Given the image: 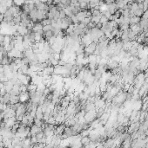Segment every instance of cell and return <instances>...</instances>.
Listing matches in <instances>:
<instances>
[{
	"mask_svg": "<svg viewBox=\"0 0 148 148\" xmlns=\"http://www.w3.org/2000/svg\"><path fill=\"white\" fill-rule=\"evenodd\" d=\"M71 18H72V20H73V24H78V23H79V21L77 20V17H76V15H72L71 16Z\"/></svg>",
	"mask_w": 148,
	"mask_h": 148,
	"instance_id": "cell-32",
	"label": "cell"
},
{
	"mask_svg": "<svg viewBox=\"0 0 148 148\" xmlns=\"http://www.w3.org/2000/svg\"><path fill=\"white\" fill-rule=\"evenodd\" d=\"M23 141V147H31V137H26Z\"/></svg>",
	"mask_w": 148,
	"mask_h": 148,
	"instance_id": "cell-16",
	"label": "cell"
},
{
	"mask_svg": "<svg viewBox=\"0 0 148 148\" xmlns=\"http://www.w3.org/2000/svg\"><path fill=\"white\" fill-rule=\"evenodd\" d=\"M59 16H60V19H64L65 17H66V12H65L64 9L59 10Z\"/></svg>",
	"mask_w": 148,
	"mask_h": 148,
	"instance_id": "cell-31",
	"label": "cell"
},
{
	"mask_svg": "<svg viewBox=\"0 0 148 148\" xmlns=\"http://www.w3.org/2000/svg\"><path fill=\"white\" fill-rule=\"evenodd\" d=\"M3 67H0V75H3Z\"/></svg>",
	"mask_w": 148,
	"mask_h": 148,
	"instance_id": "cell-37",
	"label": "cell"
},
{
	"mask_svg": "<svg viewBox=\"0 0 148 148\" xmlns=\"http://www.w3.org/2000/svg\"><path fill=\"white\" fill-rule=\"evenodd\" d=\"M117 2H119V1H123V0H116Z\"/></svg>",
	"mask_w": 148,
	"mask_h": 148,
	"instance_id": "cell-42",
	"label": "cell"
},
{
	"mask_svg": "<svg viewBox=\"0 0 148 148\" xmlns=\"http://www.w3.org/2000/svg\"><path fill=\"white\" fill-rule=\"evenodd\" d=\"M107 10H109V12H110L112 15H113V14L119 10L117 7V4H116V2H112V3H108V4H107Z\"/></svg>",
	"mask_w": 148,
	"mask_h": 148,
	"instance_id": "cell-9",
	"label": "cell"
},
{
	"mask_svg": "<svg viewBox=\"0 0 148 148\" xmlns=\"http://www.w3.org/2000/svg\"><path fill=\"white\" fill-rule=\"evenodd\" d=\"M24 3H25V1H24V0H13L14 4L17 5V6H19V7L22 6Z\"/></svg>",
	"mask_w": 148,
	"mask_h": 148,
	"instance_id": "cell-21",
	"label": "cell"
},
{
	"mask_svg": "<svg viewBox=\"0 0 148 148\" xmlns=\"http://www.w3.org/2000/svg\"><path fill=\"white\" fill-rule=\"evenodd\" d=\"M66 124L65 123H61V124H59L58 126H55V130H54V133H55V134L57 135H61L63 133H64V130L65 128H66Z\"/></svg>",
	"mask_w": 148,
	"mask_h": 148,
	"instance_id": "cell-10",
	"label": "cell"
},
{
	"mask_svg": "<svg viewBox=\"0 0 148 148\" xmlns=\"http://www.w3.org/2000/svg\"><path fill=\"white\" fill-rule=\"evenodd\" d=\"M142 103H143V102H142L140 100H136V101H134L133 103V107H132V108H133V110H141Z\"/></svg>",
	"mask_w": 148,
	"mask_h": 148,
	"instance_id": "cell-14",
	"label": "cell"
},
{
	"mask_svg": "<svg viewBox=\"0 0 148 148\" xmlns=\"http://www.w3.org/2000/svg\"><path fill=\"white\" fill-rule=\"evenodd\" d=\"M90 22H91V17H85V18H84V20H83L82 22H80V23H83V24L86 26Z\"/></svg>",
	"mask_w": 148,
	"mask_h": 148,
	"instance_id": "cell-33",
	"label": "cell"
},
{
	"mask_svg": "<svg viewBox=\"0 0 148 148\" xmlns=\"http://www.w3.org/2000/svg\"><path fill=\"white\" fill-rule=\"evenodd\" d=\"M45 123H48V124H52V125H55L56 124L55 117H54V116H51V117L49 118V119Z\"/></svg>",
	"mask_w": 148,
	"mask_h": 148,
	"instance_id": "cell-25",
	"label": "cell"
},
{
	"mask_svg": "<svg viewBox=\"0 0 148 148\" xmlns=\"http://www.w3.org/2000/svg\"><path fill=\"white\" fill-rule=\"evenodd\" d=\"M92 38L91 37V36H90L89 34H84V36H81V41L80 43H82L83 45H84V47L85 46H88L89 44H91V43H92Z\"/></svg>",
	"mask_w": 148,
	"mask_h": 148,
	"instance_id": "cell-5",
	"label": "cell"
},
{
	"mask_svg": "<svg viewBox=\"0 0 148 148\" xmlns=\"http://www.w3.org/2000/svg\"><path fill=\"white\" fill-rule=\"evenodd\" d=\"M13 86H14V84L12 83L11 81H10V80L7 81L6 82H4V83H3V88H4V89L6 90L7 93H10V91H11Z\"/></svg>",
	"mask_w": 148,
	"mask_h": 148,
	"instance_id": "cell-13",
	"label": "cell"
},
{
	"mask_svg": "<svg viewBox=\"0 0 148 148\" xmlns=\"http://www.w3.org/2000/svg\"><path fill=\"white\" fill-rule=\"evenodd\" d=\"M97 113L98 111L96 109H93V110L88 111V112H85L84 114V120L87 124H90L92 120H94L95 119H97Z\"/></svg>",
	"mask_w": 148,
	"mask_h": 148,
	"instance_id": "cell-2",
	"label": "cell"
},
{
	"mask_svg": "<svg viewBox=\"0 0 148 148\" xmlns=\"http://www.w3.org/2000/svg\"><path fill=\"white\" fill-rule=\"evenodd\" d=\"M127 97V92H125L123 90H120L114 97L112 99V103L119 104V105H122L125 101L126 100Z\"/></svg>",
	"mask_w": 148,
	"mask_h": 148,
	"instance_id": "cell-1",
	"label": "cell"
},
{
	"mask_svg": "<svg viewBox=\"0 0 148 148\" xmlns=\"http://www.w3.org/2000/svg\"><path fill=\"white\" fill-rule=\"evenodd\" d=\"M3 39H4V35L2 34L1 32H0V43H2L3 42Z\"/></svg>",
	"mask_w": 148,
	"mask_h": 148,
	"instance_id": "cell-35",
	"label": "cell"
},
{
	"mask_svg": "<svg viewBox=\"0 0 148 148\" xmlns=\"http://www.w3.org/2000/svg\"><path fill=\"white\" fill-rule=\"evenodd\" d=\"M145 134L147 135V136H148V129H147V130L145 131Z\"/></svg>",
	"mask_w": 148,
	"mask_h": 148,
	"instance_id": "cell-40",
	"label": "cell"
},
{
	"mask_svg": "<svg viewBox=\"0 0 148 148\" xmlns=\"http://www.w3.org/2000/svg\"><path fill=\"white\" fill-rule=\"evenodd\" d=\"M91 11V16L93 17H100L102 15V12L99 10H96V9H90Z\"/></svg>",
	"mask_w": 148,
	"mask_h": 148,
	"instance_id": "cell-20",
	"label": "cell"
},
{
	"mask_svg": "<svg viewBox=\"0 0 148 148\" xmlns=\"http://www.w3.org/2000/svg\"><path fill=\"white\" fill-rule=\"evenodd\" d=\"M51 113L49 112H45L44 113V116H43V120L45 121V122H46L47 120L49 119V118L51 117Z\"/></svg>",
	"mask_w": 148,
	"mask_h": 148,
	"instance_id": "cell-23",
	"label": "cell"
},
{
	"mask_svg": "<svg viewBox=\"0 0 148 148\" xmlns=\"http://www.w3.org/2000/svg\"><path fill=\"white\" fill-rule=\"evenodd\" d=\"M141 20V17H137V16H133L130 18V24H139Z\"/></svg>",
	"mask_w": 148,
	"mask_h": 148,
	"instance_id": "cell-17",
	"label": "cell"
},
{
	"mask_svg": "<svg viewBox=\"0 0 148 148\" xmlns=\"http://www.w3.org/2000/svg\"><path fill=\"white\" fill-rule=\"evenodd\" d=\"M140 124H141L140 121H136V122L130 123L129 126H128V130H127L128 133H133V132H137L139 129H140Z\"/></svg>",
	"mask_w": 148,
	"mask_h": 148,
	"instance_id": "cell-3",
	"label": "cell"
},
{
	"mask_svg": "<svg viewBox=\"0 0 148 148\" xmlns=\"http://www.w3.org/2000/svg\"><path fill=\"white\" fill-rule=\"evenodd\" d=\"M40 2H42V3H47L48 2V0H39Z\"/></svg>",
	"mask_w": 148,
	"mask_h": 148,
	"instance_id": "cell-39",
	"label": "cell"
},
{
	"mask_svg": "<svg viewBox=\"0 0 148 148\" xmlns=\"http://www.w3.org/2000/svg\"><path fill=\"white\" fill-rule=\"evenodd\" d=\"M41 23H42V24H43V25H46V24H52V20H50V19H48V18H45V19H44V20H42Z\"/></svg>",
	"mask_w": 148,
	"mask_h": 148,
	"instance_id": "cell-30",
	"label": "cell"
},
{
	"mask_svg": "<svg viewBox=\"0 0 148 148\" xmlns=\"http://www.w3.org/2000/svg\"><path fill=\"white\" fill-rule=\"evenodd\" d=\"M0 67H3V64H2V61L0 60Z\"/></svg>",
	"mask_w": 148,
	"mask_h": 148,
	"instance_id": "cell-41",
	"label": "cell"
},
{
	"mask_svg": "<svg viewBox=\"0 0 148 148\" xmlns=\"http://www.w3.org/2000/svg\"><path fill=\"white\" fill-rule=\"evenodd\" d=\"M24 1H25V2H27V1H30V0H24Z\"/></svg>",
	"mask_w": 148,
	"mask_h": 148,
	"instance_id": "cell-43",
	"label": "cell"
},
{
	"mask_svg": "<svg viewBox=\"0 0 148 148\" xmlns=\"http://www.w3.org/2000/svg\"><path fill=\"white\" fill-rule=\"evenodd\" d=\"M52 30V24H46V25H44L43 27V31L44 32H46V31H50Z\"/></svg>",
	"mask_w": 148,
	"mask_h": 148,
	"instance_id": "cell-24",
	"label": "cell"
},
{
	"mask_svg": "<svg viewBox=\"0 0 148 148\" xmlns=\"http://www.w3.org/2000/svg\"><path fill=\"white\" fill-rule=\"evenodd\" d=\"M96 27L98 28V29H101L102 27V24L100 22H98V24H96Z\"/></svg>",
	"mask_w": 148,
	"mask_h": 148,
	"instance_id": "cell-36",
	"label": "cell"
},
{
	"mask_svg": "<svg viewBox=\"0 0 148 148\" xmlns=\"http://www.w3.org/2000/svg\"><path fill=\"white\" fill-rule=\"evenodd\" d=\"M108 17H105L104 14H102L101 16H100V20H99V22L101 23V24H105V23H106V22H108Z\"/></svg>",
	"mask_w": 148,
	"mask_h": 148,
	"instance_id": "cell-26",
	"label": "cell"
},
{
	"mask_svg": "<svg viewBox=\"0 0 148 148\" xmlns=\"http://www.w3.org/2000/svg\"><path fill=\"white\" fill-rule=\"evenodd\" d=\"M43 27H44V25L42 24L41 22H36V23H34V25H33L31 30H32L33 32H39V33L44 34Z\"/></svg>",
	"mask_w": 148,
	"mask_h": 148,
	"instance_id": "cell-7",
	"label": "cell"
},
{
	"mask_svg": "<svg viewBox=\"0 0 148 148\" xmlns=\"http://www.w3.org/2000/svg\"><path fill=\"white\" fill-rule=\"evenodd\" d=\"M144 34H145V36H146V37H148V28H147V30L144 32Z\"/></svg>",
	"mask_w": 148,
	"mask_h": 148,
	"instance_id": "cell-38",
	"label": "cell"
},
{
	"mask_svg": "<svg viewBox=\"0 0 148 148\" xmlns=\"http://www.w3.org/2000/svg\"><path fill=\"white\" fill-rule=\"evenodd\" d=\"M52 36H54L53 33H52V30L50 31H46V32H44V39L46 42H48L50 40V38L52 37Z\"/></svg>",
	"mask_w": 148,
	"mask_h": 148,
	"instance_id": "cell-18",
	"label": "cell"
},
{
	"mask_svg": "<svg viewBox=\"0 0 148 148\" xmlns=\"http://www.w3.org/2000/svg\"><path fill=\"white\" fill-rule=\"evenodd\" d=\"M3 120L4 121V123H5V126H6V127H9V128H11L17 121L16 116H12V117L7 118V119H3Z\"/></svg>",
	"mask_w": 148,
	"mask_h": 148,
	"instance_id": "cell-4",
	"label": "cell"
},
{
	"mask_svg": "<svg viewBox=\"0 0 148 148\" xmlns=\"http://www.w3.org/2000/svg\"><path fill=\"white\" fill-rule=\"evenodd\" d=\"M90 141H91V139H90L89 136H83V137H81V143H82L83 147H86L88 145H89Z\"/></svg>",
	"mask_w": 148,
	"mask_h": 148,
	"instance_id": "cell-15",
	"label": "cell"
},
{
	"mask_svg": "<svg viewBox=\"0 0 148 148\" xmlns=\"http://www.w3.org/2000/svg\"><path fill=\"white\" fill-rule=\"evenodd\" d=\"M16 25V24H15ZM16 27H17V33H18L19 35H21V36H25L26 34L28 33V31H29V30L27 29V27L26 26H24V25H21V24H19V25H16Z\"/></svg>",
	"mask_w": 148,
	"mask_h": 148,
	"instance_id": "cell-8",
	"label": "cell"
},
{
	"mask_svg": "<svg viewBox=\"0 0 148 148\" xmlns=\"http://www.w3.org/2000/svg\"><path fill=\"white\" fill-rule=\"evenodd\" d=\"M30 99H31V96H30L28 91L27 92H22L19 94V102H21V103H26V102L29 101Z\"/></svg>",
	"mask_w": 148,
	"mask_h": 148,
	"instance_id": "cell-6",
	"label": "cell"
},
{
	"mask_svg": "<svg viewBox=\"0 0 148 148\" xmlns=\"http://www.w3.org/2000/svg\"><path fill=\"white\" fill-rule=\"evenodd\" d=\"M141 18H144V19H148V10H145L143 13V15H142Z\"/></svg>",
	"mask_w": 148,
	"mask_h": 148,
	"instance_id": "cell-34",
	"label": "cell"
},
{
	"mask_svg": "<svg viewBox=\"0 0 148 148\" xmlns=\"http://www.w3.org/2000/svg\"><path fill=\"white\" fill-rule=\"evenodd\" d=\"M53 58L56 60H58V61H59V60H61V54L59 52H54L53 53Z\"/></svg>",
	"mask_w": 148,
	"mask_h": 148,
	"instance_id": "cell-29",
	"label": "cell"
},
{
	"mask_svg": "<svg viewBox=\"0 0 148 148\" xmlns=\"http://www.w3.org/2000/svg\"><path fill=\"white\" fill-rule=\"evenodd\" d=\"M20 85L18 84H14L11 91L10 92V95H19L20 94Z\"/></svg>",
	"mask_w": 148,
	"mask_h": 148,
	"instance_id": "cell-12",
	"label": "cell"
},
{
	"mask_svg": "<svg viewBox=\"0 0 148 148\" xmlns=\"http://www.w3.org/2000/svg\"><path fill=\"white\" fill-rule=\"evenodd\" d=\"M143 13H144V10H142V9L139 8L138 10H136L134 11V16H137V17H142Z\"/></svg>",
	"mask_w": 148,
	"mask_h": 148,
	"instance_id": "cell-22",
	"label": "cell"
},
{
	"mask_svg": "<svg viewBox=\"0 0 148 148\" xmlns=\"http://www.w3.org/2000/svg\"><path fill=\"white\" fill-rule=\"evenodd\" d=\"M119 30H128L130 28V24H123L122 25L120 26V27H119Z\"/></svg>",
	"mask_w": 148,
	"mask_h": 148,
	"instance_id": "cell-27",
	"label": "cell"
},
{
	"mask_svg": "<svg viewBox=\"0 0 148 148\" xmlns=\"http://www.w3.org/2000/svg\"><path fill=\"white\" fill-rule=\"evenodd\" d=\"M19 102V95H10V104H16Z\"/></svg>",
	"mask_w": 148,
	"mask_h": 148,
	"instance_id": "cell-19",
	"label": "cell"
},
{
	"mask_svg": "<svg viewBox=\"0 0 148 148\" xmlns=\"http://www.w3.org/2000/svg\"><path fill=\"white\" fill-rule=\"evenodd\" d=\"M99 20H100V17H93V16H91V21L92 23H94L95 24H98V23L99 22Z\"/></svg>",
	"mask_w": 148,
	"mask_h": 148,
	"instance_id": "cell-28",
	"label": "cell"
},
{
	"mask_svg": "<svg viewBox=\"0 0 148 148\" xmlns=\"http://www.w3.org/2000/svg\"><path fill=\"white\" fill-rule=\"evenodd\" d=\"M30 127H31V131H30V133H31V136H35L37 133H39L40 131H42V128L40 127V126H37V125H35V124H32Z\"/></svg>",
	"mask_w": 148,
	"mask_h": 148,
	"instance_id": "cell-11",
	"label": "cell"
}]
</instances>
